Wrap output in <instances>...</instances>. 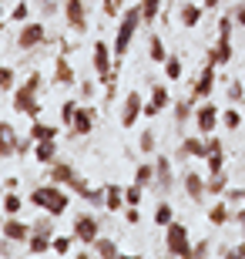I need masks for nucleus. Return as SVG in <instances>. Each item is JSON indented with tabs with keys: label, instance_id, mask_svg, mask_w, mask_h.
<instances>
[{
	"label": "nucleus",
	"instance_id": "f257e3e1",
	"mask_svg": "<svg viewBox=\"0 0 245 259\" xmlns=\"http://www.w3.org/2000/svg\"><path fill=\"white\" fill-rule=\"evenodd\" d=\"M138 27H141V4H134V7H128L121 14V20H118V34H114V64H121L124 54H128V48H131L134 34H138Z\"/></svg>",
	"mask_w": 245,
	"mask_h": 259
},
{
	"label": "nucleus",
	"instance_id": "f03ea898",
	"mask_svg": "<svg viewBox=\"0 0 245 259\" xmlns=\"http://www.w3.org/2000/svg\"><path fill=\"white\" fill-rule=\"evenodd\" d=\"M40 84H44V77L34 71V74H27V81L20 88H14V111H20V115H27V118H40V111H44V105L37 101V91Z\"/></svg>",
	"mask_w": 245,
	"mask_h": 259
},
{
	"label": "nucleus",
	"instance_id": "7ed1b4c3",
	"mask_svg": "<svg viewBox=\"0 0 245 259\" xmlns=\"http://www.w3.org/2000/svg\"><path fill=\"white\" fill-rule=\"evenodd\" d=\"M30 202L37 205L40 212H51V215H64L67 212V205H71V199H67V192L61 189L57 182H51V185H37L34 192H30Z\"/></svg>",
	"mask_w": 245,
	"mask_h": 259
},
{
	"label": "nucleus",
	"instance_id": "20e7f679",
	"mask_svg": "<svg viewBox=\"0 0 245 259\" xmlns=\"http://www.w3.org/2000/svg\"><path fill=\"white\" fill-rule=\"evenodd\" d=\"M165 249H168V256H191V242H188L185 222L165 226Z\"/></svg>",
	"mask_w": 245,
	"mask_h": 259
},
{
	"label": "nucleus",
	"instance_id": "39448f33",
	"mask_svg": "<svg viewBox=\"0 0 245 259\" xmlns=\"http://www.w3.org/2000/svg\"><path fill=\"white\" fill-rule=\"evenodd\" d=\"M74 239L81 242V246H94L97 236H101V222H97L94 212H81V215H74Z\"/></svg>",
	"mask_w": 245,
	"mask_h": 259
},
{
	"label": "nucleus",
	"instance_id": "423d86ee",
	"mask_svg": "<svg viewBox=\"0 0 245 259\" xmlns=\"http://www.w3.org/2000/svg\"><path fill=\"white\" fill-rule=\"evenodd\" d=\"M47 40V27L40 24V20H27L24 27H20V34H17V48L20 51H34V48H40Z\"/></svg>",
	"mask_w": 245,
	"mask_h": 259
},
{
	"label": "nucleus",
	"instance_id": "0eeeda50",
	"mask_svg": "<svg viewBox=\"0 0 245 259\" xmlns=\"http://www.w3.org/2000/svg\"><path fill=\"white\" fill-rule=\"evenodd\" d=\"M218 125H222V111H218L212 101H202V105L195 108V128H198V135H212Z\"/></svg>",
	"mask_w": 245,
	"mask_h": 259
},
{
	"label": "nucleus",
	"instance_id": "6e6552de",
	"mask_svg": "<svg viewBox=\"0 0 245 259\" xmlns=\"http://www.w3.org/2000/svg\"><path fill=\"white\" fill-rule=\"evenodd\" d=\"M212 91H215V64H212V61H205L202 74H198L195 84H191V98H195V101H208V98H212Z\"/></svg>",
	"mask_w": 245,
	"mask_h": 259
},
{
	"label": "nucleus",
	"instance_id": "1a4fd4ad",
	"mask_svg": "<svg viewBox=\"0 0 245 259\" xmlns=\"http://www.w3.org/2000/svg\"><path fill=\"white\" fill-rule=\"evenodd\" d=\"M64 20L74 34H84L87 30V7L84 0H64Z\"/></svg>",
	"mask_w": 245,
	"mask_h": 259
},
{
	"label": "nucleus",
	"instance_id": "9d476101",
	"mask_svg": "<svg viewBox=\"0 0 245 259\" xmlns=\"http://www.w3.org/2000/svg\"><path fill=\"white\" fill-rule=\"evenodd\" d=\"M155 189H158L161 195H171V192H175V172H171V158H165V155H158V158H155Z\"/></svg>",
	"mask_w": 245,
	"mask_h": 259
},
{
	"label": "nucleus",
	"instance_id": "9b49d317",
	"mask_svg": "<svg viewBox=\"0 0 245 259\" xmlns=\"http://www.w3.org/2000/svg\"><path fill=\"white\" fill-rule=\"evenodd\" d=\"M94 118H97V111H94V108L77 105L74 121H71V135H77V138H87V135L94 132Z\"/></svg>",
	"mask_w": 245,
	"mask_h": 259
},
{
	"label": "nucleus",
	"instance_id": "f8f14e48",
	"mask_svg": "<svg viewBox=\"0 0 245 259\" xmlns=\"http://www.w3.org/2000/svg\"><path fill=\"white\" fill-rule=\"evenodd\" d=\"M141 115H144V98L138 91H128V98H124V105H121V125L134 128V121Z\"/></svg>",
	"mask_w": 245,
	"mask_h": 259
},
{
	"label": "nucleus",
	"instance_id": "ddd939ff",
	"mask_svg": "<svg viewBox=\"0 0 245 259\" xmlns=\"http://www.w3.org/2000/svg\"><path fill=\"white\" fill-rule=\"evenodd\" d=\"M232 58H235V51H232V37H218L215 48H208V54H205V61H212L215 67L232 64Z\"/></svg>",
	"mask_w": 245,
	"mask_h": 259
},
{
	"label": "nucleus",
	"instance_id": "4468645a",
	"mask_svg": "<svg viewBox=\"0 0 245 259\" xmlns=\"http://www.w3.org/2000/svg\"><path fill=\"white\" fill-rule=\"evenodd\" d=\"M181 185H185V195H188L191 202H205L208 199V182L198 172H185V182Z\"/></svg>",
	"mask_w": 245,
	"mask_h": 259
},
{
	"label": "nucleus",
	"instance_id": "2eb2a0df",
	"mask_svg": "<svg viewBox=\"0 0 245 259\" xmlns=\"http://www.w3.org/2000/svg\"><path fill=\"white\" fill-rule=\"evenodd\" d=\"M168 105H171L168 88H165V84H155V88H151V98L144 101V115H151V118H155L158 111H165Z\"/></svg>",
	"mask_w": 245,
	"mask_h": 259
},
{
	"label": "nucleus",
	"instance_id": "dca6fc26",
	"mask_svg": "<svg viewBox=\"0 0 245 259\" xmlns=\"http://www.w3.org/2000/svg\"><path fill=\"white\" fill-rule=\"evenodd\" d=\"M17 145H20V138L14 132V125L10 121H0V158H14L17 155Z\"/></svg>",
	"mask_w": 245,
	"mask_h": 259
},
{
	"label": "nucleus",
	"instance_id": "f3484780",
	"mask_svg": "<svg viewBox=\"0 0 245 259\" xmlns=\"http://www.w3.org/2000/svg\"><path fill=\"white\" fill-rule=\"evenodd\" d=\"M0 232H4L7 239H14V242H27L30 226H27V222H20V215H7L4 226H0Z\"/></svg>",
	"mask_w": 245,
	"mask_h": 259
},
{
	"label": "nucleus",
	"instance_id": "a211bd4d",
	"mask_svg": "<svg viewBox=\"0 0 245 259\" xmlns=\"http://www.w3.org/2000/svg\"><path fill=\"white\" fill-rule=\"evenodd\" d=\"M77 179V172H74V165H67V162H51L47 165V182H57V185H71Z\"/></svg>",
	"mask_w": 245,
	"mask_h": 259
},
{
	"label": "nucleus",
	"instance_id": "6ab92c4d",
	"mask_svg": "<svg viewBox=\"0 0 245 259\" xmlns=\"http://www.w3.org/2000/svg\"><path fill=\"white\" fill-rule=\"evenodd\" d=\"M51 242H54V232L30 229V236H27V252H30V256H44V252H51Z\"/></svg>",
	"mask_w": 245,
	"mask_h": 259
},
{
	"label": "nucleus",
	"instance_id": "aec40b11",
	"mask_svg": "<svg viewBox=\"0 0 245 259\" xmlns=\"http://www.w3.org/2000/svg\"><path fill=\"white\" fill-rule=\"evenodd\" d=\"M128 202H124V189L121 185H114V182H108L104 185V209L108 212H121Z\"/></svg>",
	"mask_w": 245,
	"mask_h": 259
},
{
	"label": "nucleus",
	"instance_id": "412c9836",
	"mask_svg": "<svg viewBox=\"0 0 245 259\" xmlns=\"http://www.w3.org/2000/svg\"><path fill=\"white\" fill-rule=\"evenodd\" d=\"M74 81H77L74 67H71L67 54H61V58H57V64H54V84H64V88H71Z\"/></svg>",
	"mask_w": 245,
	"mask_h": 259
},
{
	"label": "nucleus",
	"instance_id": "4be33fe9",
	"mask_svg": "<svg viewBox=\"0 0 245 259\" xmlns=\"http://www.w3.org/2000/svg\"><path fill=\"white\" fill-rule=\"evenodd\" d=\"M181 158H205V135L198 138V135H191V138H181V148H178Z\"/></svg>",
	"mask_w": 245,
	"mask_h": 259
},
{
	"label": "nucleus",
	"instance_id": "5701e85b",
	"mask_svg": "<svg viewBox=\"0 0 245 259\" xmlns=\"http://www.w3.org/2000/svg\"><path fill=\"white\" fill-rule=\"evenodd\" d=\"M202 10H205V4H181V7H178L181 27H198V20H202Z\"/></svg>",
	"mask_w": 245,
	"mask_h": 259
},
{
	"label": "nucleus",
	"instance_id": "b1692460",
	"mask_svg": "<svg viewBox=\"0 0 245 259\" xmlns=\"http://www.w3.org/2000/svg\"><path fill=\"white\" fill-rule=\"evenodd\" d=\"M232 219H235V209H228V202H215L208 209V222L212 226H228Z\"/></svg>",
	"mask_w": 245,
	"mask_h": 259
},
{
	"label": "nucleus",
	"instance_id": "393cba45",
	"mask_svg": "<svg viewBox=\"0 0 245 259\" xmlns=\"http://www.w3.org/2000/svg\"><path fill=\"white\" fill-rule=\"evenodd\" d=\"M34 158H37L40 165L57 162V145H54V138H47V142H37V145H34Z\"/></svg>",
	"mask_w": 245,
	"mask_h": 259
},
{
	"label": "nucleus",
	"instance_id": "a878e982",
	"mask_svg": "<svg viewBox=\"0 0 245 259\" xmlns=\"http://www.w3.org/2000/svg\"><path fill=\"white\" fill-rule=\"evenodd\" d=\"M30 138H34V142H47V138H54V142H57V128L54 125H44L40 118H34V125H30Z\"/></svg>",
	"mask_w": 245,
	"mask_h": 259
},
{
	"label": "nucleus",
	"instance_id": "bb28decb",
	"mask_svg": "<svg viewBox=\"0 0 245 259\" xmlns=\"http://www.w3.org/2000/svg\"><path fill=\"white\" fill-rule=\"evenodd\" d=\"M148 58L155 61V64H165V61H168V51H165V40H161L158 34H151V40H148Z\"/></svg>",
	"mask_w": 245,
	"mask_h": 259
},
{
	"label": "nucleus",
	"instance_id": "cd10ccee",
	"mask_svg": "<svg viewBox=\"0 0 245 259\" xmlns=\"http://www.w3.org/2000/svg\"><path fill=\"white\" fill-rule=\"evenodd\" d=\"M20 209H24V195H20L17 189H10V192L4 195V215H20Z\"/></svg>",
	"mask_w": 245,
	"mask_h": 259
},
{
	"label": "nucleus",
	"instance_id": "c85d7f7f",
	"mask_svg": "<svg viewBox=\"0 0 245 259\" xmlns=\"http://www.w3.org/2000/svg\"><path fill=\"white\" fill-rule=\"evenodd\" d=\"M94 252H97V256H104V259H114L121 249H118V242H114V239H108V236H97Z\"/></svg>",
	"mask_w": 245,
	"mask_h": 259
},
{
	"label": "nucleus",
	"instance_id": "c756f323",
	"mask_svg": "<svg viewBox=\"0 0 245 259\" xmlns=\"http://www.w3.org/2000/svg\"><path fill=\"white\" fill-rule=\"evenodd\" d=\"M191 101H195V98H181V101H175V121H178V125H185L188 118H195Z\"/></svg>",
	"mask_w": 245,
	"mask_h": 259
},
{
	"label": "nucleus",
	"instance_id": "7c9ffc66",
	"mask_svg": "<svg viewBox=\"0 0 245 259\" xmlns=\"http://www.w3.org/2000/svg\"><path fill=\"white\" fill-rule=\"evenodd\" d=\"M161 14V0H141V24H155Z\"/></svg>",
	"mask_w": 245,
	"mask_h": 259
},
{
	"label": "nucleus",
	"instance_id": "2f4dec72",
	"mask_svg": "<svg viewBox=\"0 0 245 259\" xmlns=\"http://www.w3.org/2000/svg\"><path fill=\"white\" fill-rule=\"evenodd\" d=\"M74 232L71 236H54V242H51V252H57V256H67V252L74 249Z\"/></svg>",
	"mask_w": 245,
	"mask_h": 259
},
{
	"label": "nucleus",
	"instance_id": "473e14b6",
	"mask_svg": "<svg viewBox=\"0 0 245 259\" xmlns=\"http://www.w3.org/2000/svg\"><path fill=\"white\" fill-rule=\"evenodd\" d=\"M134 182L138 185H155V162H144V165H138V172H134Z\"/></svg>",
	"mask_w": 245,
	"mask_h": 259
},
{
	"label": "nucleus",
	"instance_id": "72a5a7b5",
	"mask_svg": "<svg viewBox=\"0 0 245 259\" xmlns=\"http://www.w3.org/2000/svg\"><path fill=\"white\" fill-rule=\"evenodd\" d=\"M205 182H208V195H225V189H228V179H225V172L208 175Z\"/></svg>",
	"mask_w": 245,
	"mask_h": 259
},
{
	"label": "nucleus",
	"instance_id": "f704fd0d",
	"mask_svg": "<svg viewBox=\"0 0 245 259\" xmlns=\"http://www.w3.org/2000/svg\"><path fill=\"white\" fill-rule=\"evenodd\" d=\"M171 222H175V209H171L168 202H161L158 209H155V226L165 229V226H171Z\"/></svg>",
	"mask_w": 245,
	"mask_h": 259
},
{
	"label": "nucleus",
	"instance_id": "c9c22d12",
	"mask_svg": "<svg viewBox=\"0 0 245 259\" xmlns=\"http://www.w3.org/2000/svg\"><path fill=\"white\" fill-rule=\"evenodd\" d=\"M222 128H228V132H235V128H242V115H238V108H225L222 111Z\"/></svg>",
	"mask_w": 245,
	"mask_h": 259
},
{
	"label": "nucleus",
	"instance_id": "e433bc0d",
	"mask_svg": "<svg viewBox=\"0 0 245 259\" xmlns=\"http://www.w3.org/2000/svg\"><path fill=\"white\" fill-rule=\"evenodd\" d=\"M165 77H168V81H181V58L178 54H168V61H165Z\"/></svg>",
	"mask_w": 245,
	"mask_h": 259
},
{
	"label": "nucleus",
	"instance_id": "4c0bfd02",
	"mask_svg": "<svg viewBox=\"0 0 245 259\" xmlns=\"http://www.w3.org/2000/svg\"><path fill=\"white\" fill-rule=\"evenodd\" d=\"M14 88H17V71L0 64V91H14Z\"/></svg>",
	"mask_w": 245,
	"mask_h": 259
},
{
	"label": "nucleus",
	"instance_id": "58836bf2",
	"mask_svg": "<svg viewBox=\"0 0 245 259\" xmlns=\"http://www.w3.org/2000/svg\"><path fill=\"white\" fill-rule=\"evenodd\" d=\"M155 145H158V138H155V128H144L141 138H138V148H141L144 155H151V152H155Z\"/></svg>",
	"mask_w": 245,
	"mask_h": 259
},
{
	"label": "nucleus",
	"instance_id": "ea45409f",
	"mask_svg": "<svg viewBox=\"0 0 245 259\" xmlns=\"http://www.w3.org/2000/svg\"><path fill=\"white\" fill-rule=\"evenodd\" d=\"M208 162V175H218V172H225V152H212L205 158Z\"/></svg>",
	"mask_w": 245,
	"mask_h": 259
},
{
	"label": "nucleus",
	"instance_id": "a19ab883",
	"mask_svg": "<svg viewBox=\"0 0 245 259\" xmlns=\"http://www.w3.org/2000/svg\"><path fill=\"white\" fill-rule=\"evenodd\" d=\"M74 111H77V101L74 98H67L64 105H61V125L71 128V121H74Z\"/></svg>",
	"mask_w": 245,
	"mask_h": 259
},
{
	"label": "nucleus",
	"instance_id": "79ce46f5",
	"mask_svg": "<svg viewBox=\"0 0 245 259\" xmlns=\"http://www.w3.org/2000/svg\"><path fill=\"white\" fill-rule=\"evenodd\" d=\"M242 98H245V84L238 81V77H232V81H228V101H232V105H238Z\"/></svg>",
	"mask_w": 245,
	"mask_h": 259
},
{
	"label": "nucleus",
	"instance_id": "37998d69",
	"mask_svg": "<svg viewBox=\"0 0 245 259\" xmlns=\"http://www.w3.org/2000/svg\"><path fill=\"white\" fill-rule=\"evenodd\" d=\"M141 195H144V185H138V182H131L128 189H124V202H128V205H138Z\"/></svg>",
	"mask_w": 245,
	"mask_h": 259
},
{
	"label": "nucleus",
	"instance_id": "c03bdc74",
	"mask_svg": "<svg viewBox=\"0 0 245 259\" xmlns=\"http://www.w3.org/2000/svg\"><path fill=\"white\" fill-rule=\"evenodd\" d=\"M232 30H235V17L225 14V17L218 20V37H232Z\"/></svg>",
	"mask_w": 245,
	"mask_h": 259
},
{
	"label": "nucleus",
	"instance_id": "a18cd8bd",
	"mask_svg": "<svg viewBox=\"0 0 245 259\" xmlns=\"http://www.w3.org/2000/svg\"><path fill=\"white\" fill-rule=\"evenodd\" d=\"M121 7H124V0H101V10L108 17H121Z\"/></svg>",
	"mask_w": 245,
	"mask_h": 259
},
{
	"label": "nucleus",
	"instance_id": "49530a36",
	"mask_svg": "<svg viewBox=\"0 0 245 259\" xmlns=\"http://www.w3.org/2000/svg\"><path fill=\"white\" fill-rule=\"evenodd\" d=\"M212 252V239H198L191 242V256H208Z\"/></svg>",
	"mask_w": 245,
	"mask_h": 259
},
{
	"label": "nucleus",
	"instance_id": "de8ad7c7",
	"mask_svg": "<svg viewBox=\"0 0 245 259\" xmlns=\"http://www.w3.org/2000/svg\"><path fill=\"white\" fill-rule=\"evenodd\" d=\"M225 199L235 202V205H245V189H232V185H228V189H225Z\"/></svg>",
	"mask_w": 245,
	"mask_h": 259
},
{
	"label": "nucleus",
	"instance_id": "09e8293b",
	"mask_svg": "<svg viewBox=\"0 0 245 259\" xmlns=\"http://www.w3.org/2000/svg\"><path fill=\"white\" fill-rule=\"evenodd\" d=\"M17 246H20V242H14V239H7V236H4V242H0V256H14V252H17Z\"/></svg>",
	"mask_w": 245,
	"mask_h": 259
},
{
	"label": "nucleus",
	"instance_id": "8fccbe9b",
	"mask_svg": "<svg viewBox=\"0 0 245 259\" xmlns=\"http://www.w3.org/2000/svg\"><path fill=\"white\" fill-rule=\"evenodd\" d=\"M228 14L235 17V24H238V27H245V4H235V7L228 10Z\"/></svg>",
	"mask_w": 245,
	"mask_h": 259
},
{
	"label": "nucleus",
	"instance_id": "3c124183",
	"mask_svg": "<svg viewBox=\"0 0 245 259\" xmlns=\"http://www.w3.org/2000/svg\"><path fill=\"white\" fill-rule=\"evenodd\" d=\"M27 17H30V7L24 4V0H20L17 7H14V20H27Z\"/></svg>",
	"mask_w": 245,
	"mask_h": 259
},
{
	"label": "nucleus",
	"instance_id": "603ef678",
	"mask_svg": "<svg viewBox=\"0 0 245 259\" xmlns=\"http://www.w3.org/2000/svg\"><path fill=\"white\" fill-rule=\"evenodd\" d=\"M124 215H128V226H138V219H141L138 205H128V209H124Z\"/></svg>",
	"mask_w": 245,
	"mask_h": 259
},
{
	"label": "nucleus",
	"instance_id": "864d4df0",
	"mask_svg": "<svg viewBox=\"0 0 245 259\" xmlns=\"http://www.w3.org/2000/svg\"><path fill=\"white\" fill-rule=\"evenodd\" d=\"M238 226V232H242V239H245V209H235V219H232Z\"/></svg>",
	"mask_w": 245,
	"mask_h": 259
},
{
	"label": "nucleus",
	"instance_id": "5fc2aeb1",
	"mask_svg": "<svg viewBox=\"0 0 245 259\" xmlns=\"http://www.w3.org/2000/svg\"><path fill=\"white\" fill-rule=\"evenodd\" d=\"M232 256L245 259V239H242V242H235V246H232Z\"/></svg>",
	"mask_w": 245,
	"mask_h": 259
},
{
	"label": "nucleus",
	"instance_id": "6e6d98bb",
	"mask_svg": "<svg viewBox=\"0 0 245 259\" xmlns=\"http://www.w3.org/2000/svg\"><path fill=\"white\" fill-rule=\"evenodd\" d=\"M81 95H84V98L94 95V81H84V84H81Z\"/></svg>",
	"mask_w": 245,
	"mask_h": 259
},
{
	"label": "nucleus",
	"instance_id": "4d7b16f0",
	"mask_svg": "<svg viewBox=\"0 0 245 259\" xmlns=\"http://www.w3.org/2000/svg\"><path fill=\"white\" fill-rule=\"evenodd\" d=\"M17 185H20V179H4V189H7V192H10V189H17Z\"/></svg>",
	"mask_w": 245,
	"mask_h": 259
},
{
	"label": "nucleus",
	"instance_id": "13d9d810",
	"mask_svg": "<svg viewBox=\"0 0 245 259\" xmlns=\"http://www.w3.org/2000/svg\"><path fill=\"white\" fill-rule=\"evenodd\" d=\"M202 4H205V7H208V10H215V7H218V4H222V0H202Z\"/></svg>",
	"mask_w": 245,
	"mask_h": 259
},
{
	"label": "nucleus",
	"instance_id": "bf43d9fd",
	"mask_svg": "<svg viewBox=\"0 0 245 259\" xmlns=\"http://www.w3.org/2000/svg\"><path fill=\"white\" fill-rule=\"evenodd\" d=\"M0 27H4V14H0Z\"/></svg>",
	"mask_w": 245,
	"mask_h": 259
}]
</instances>
